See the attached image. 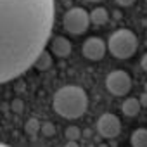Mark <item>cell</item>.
<instances>
[{"label": "cell", "mask_w": 147, "mask_h": 147, "mask_svg": "<svg viewBox=\"0 0 147 147\" xmlns=\"http://www.w3.org/2000/svg\"><path fill=\"white\" fill-rule=\"evenodd\" d=\"M54 12V0H0V83L26 73L45 50Z\"/></svg>", "instance_id": "1"}, {"label": "cell", "mask_w": 147, "mask_h": 147, "mask_svg": "<svg viewBox=\"0 0 147 147\" xmlns=\"http://www.w3.org/2000/svg\"><path fill=\"white\" fill-rule=\"evenodd\" d=\"M52 107L59 116L66 119H78L87 113L88 95L78 85H66L54 94Z\"/></svg>", "instance_id": "2"}, {"label": "cell", "mask_w": 147, "mask_h": 147, "mask_svg": "<svg viewBox=\"0 0 147 147\" xmlns=\"http://www.w3.org/2000/svg\"><path fill=\"white\" fill-rule=\"evenodd\" d=\"M106 47L109 49L111 55H114L116 59H130L137 52L138 38L131 30L121 28V30H116L109 36Z\"/></svg>", "instance_id": "3"}, {"label": "cell", "mask_w": 147, "mask_h": 147, "mask_svg": "<svg viewBox=\"0 0 147 147\" xmlns=\"http://www.w3.org/2000/svg\"><path fill=\"white\" fill-rule=\"evenodd\" d=\"M88 24H90V18L83 7H73L62 18V26L71 35H83L88 30Z\"/></svg>", "instance_id": "4"}, {"label": "cell", "mask_w": 147, "mask_h": 147, "mask_svg": "<svg viewBox=\"0 0 147 147\" xmlns=\"http://www.w3.org/2000/svg\"><path fill=\"white\" fill-rule=\"evenodd\" d=\"M106 88L114 97H123L131 90V78L126 71L116 69L106 76Z\"/></svg>", "instance_id": "5"}, {"label": "cell", "mask_w": 147, "mask_h": 147, "mask_svg": "<svg viewBox=\"0 0 147 147\" xmlns=\"http://www.w3.org/2000/svg\"><path fill=\"white\" fill-rule=\"evenodd\" d=\"M97 131L104 137V138H114L119 135L121 131V121L116 114L113 113H104L99 119H97Z\"/></svg>", "instance_id": "6"}, {"label": "cell", "mask_w": 147, "mask_h": 147, "mask_svg": "<svg viewBox=\"0 0 147 147\" xmlns=\"http://www.w3.org/2000/svg\"><path fill=\"white\" fill-rule=\"evenodd\" d=\"M106 50H107V47H106L104 40L99 38V36H90V38H87L85 43H83V47H82V54H83L88 61H100V59L106 55Z\"/></svg>", "instance_id": "7"}, {"label": "cell", "mask_w": 147, "mask_h": 147, "mask_svg": "<svg viewBox=\"0 0 147 147\" xmlns=\"http://www.w3.org/2000/svg\"><path fill=\"white\" fill-rule=\"evenodd\" d=\"M71 49H73L71 47V42L67 38H64V36H55L50 42V50L57 57H67L71 54Z\"/></svg>", "instance_id": "8"}, {"label": "cell", "mask_w": 147, "mask_h": 147, "mask_svg": "<svg viewBox=\"0 0 147 147\" xmlns=\"http://www.w3.org/2000/svg\"><path fill=\"white\" fill-rule=\"evenodd\" d=\"M121 111L125 116L128 118H135L138 113H140V102L137 97H128L123 104H121Z\"/></svg>", "instance_id": "9"}, {"label": "cell", "mask_w": 147, "mask_h": 147, "mask_svg": "<svg viewBox=\"0 0 147 147\" xmlns=\"http://www.w3.org/2000/svg\"><path fill=\"white\" fill-rule=\"evenodd\" d=\"M88 18H90V23H94L95 26H104L107 23V19H109V12L104 7H95L88 14Z\"/></svg>", "instance_id": "10"}, {"label": "cell", "mask_w": 147, "mask_h": 147, "mask_svg": "<svg viewBox=\"0 0 147 147\" xmlns=\"http://www.w3.org/2000/svg\"><path fill=\"white\" fill-rule=\"evenodd\" d=\"M33 66H35L38 71H47L49 67H52V55L49 54V50H42V52L36 55Z\"/></svg>", "instance_id": "11"}, {"label": "cell", "mask_w": 147, "mask_h": 147, "mask_svg": "<svg viewBox=\"0 0 147 147\" xmlns=\"http://www.w3.org/2000/svg\"><path fill=\"white\" fill-rule=\"evenodd\" d=\"M131 147H147V128H137L130 137Z\"/></svg>", "instance_id": "12"}, {"label": "cell", "mask_w": 147, "mask_h": 147, "mask_svg": "<svg viewBox=\"0 0 147 147\" xmlns=\"http://www.w3.org/2000/svg\"><path fill=\"white\" fill-rule=\"evenodd\" d=\"M40 121L38 119H35V118H31V119H28L26 121V125H24V131H26V135H30V137H35L36 133H40Z\"/></svg>", "instance_id": "13"}, {"label": "cell", "mask_w": 147, "mask_h": 147, "mask_svg": "<svg viewBox=\"0 0 147 147\" xmlns=\"http://www.w3.org/2000/svg\"><path fill=\"white\" fill-rule=\"evenodd\" d=\"M80 135H82V131L78 126H67L64 131V137L67 138V142H76L80 138Z\"/></svg>", "instance_id": "14"}, {"label": "cell", "mask_w": 147, "mask_h": 147, "mask_svg": "<svg viewBox=\"0 0 147 147\" xmlns=\"http://www.w3.org/2000/svg\"><path fill=\"white\" fill-rule=\"evenodd\" d=\"M40 133L45 135V137H54V135H55V126H54V123H50V121L42 123V125H40Z\"/></svg>", "instance_id": "15"}, {"label": "cell", "mask_w": 147, "mask_h": 147, "mask_svg": "<svg viewBox=\"0 0 147 147\" xmlns=\"http://www.w3.org/2000/svg\"><path fill=\"white\" fill-rule=\"evenodd\" d=\"M12 109H14L16 113H19V111H23V102H21L19 99H16V100L12 102Z\"/></svg>", "instance_id": "16"}, {"label": "cell", "mask_w": 147, "mask_h": 147, "mask_svg": "<svg viewBox=\"0 0 147 147\" xmlns=\"http://www.w3.org/2000/svg\"><path fill=\"white\" fill-rule=\"evenodd\" d=\"M116 2L121 5V7H131L135 4V0H116Z\"/></svg>", "instance_id": "17"}, {"label": "cell", "mask_w": 147, "mask_h": 147, "mask_svg": "<svg viewBox=\"0 0 147 147\" xmlns=\"http://www.w3.org/2000/svg\"><path fill=\"white\" fill-rule=\"evenodd\" d=\"M138 102H140V107H147V92H144V94L140 95Z\"/></svg>", "instance_id": "18"}, {"label": "cell", "mask_w": 147, "mask_h": 147, "mask_svg": "<svg viewBox=\"0 0 147 147\" xmlns=\"http://www.w3.org/2000/svg\"><path fill=\"white\" fill-rule=\"evenodd\" d=\"M140 66H142V69L147 73V52L142 55V59H140Z\"/></svg>", "instance_id": "19"}, {"label": "cell", "mask_w": 147, "mask_h": 147, "mask_svg": "<svg viewBox=\"0 0 147 147\" xmlns=\"http://www.w3.org/2000/svg\"><path fill=\"white\" fill-rule=\"evenodd\" d=\"M64 147H78V144H76V142H66Z\"/></svg>", "instance_id": "20"}, {"label": "cell", "mask_w": 147, "mask_h": 147, "mask_svg": "<svg viewBox=\"0 0 147 147\" xmlns=\"http://www.w3.org/2000/svg\"><path fill=\"white\" fill-rule=\"evenodd\" d=\"M0 147H9V145H5V144H2V142H0Z\"/></svg>", "instance_id": "21"}, {"label": "cell", "mask_w": 147, "mask_h": 147, "mask_svg": "<svg viewBox=\"0 0 147 147\" xmlns=\"http://www.w3.org/2000/svg\"><path fill=\"white\" fill-rule=\"evenodd\" d=\"M88 2H102V0H88Z\"/></svg>", "instance_id": "22"}, {"label": "cell", "mask_w": 147, "mask_h": 147, "mask_svg": "<svg viewBox=\"0 0 147 147\" xmlns=\"http://www.w3.org/2000/svg\"><path fill=\"white\" fill-rule=\"evenodd\" d=\"M145 2H147V0H145Z\"/></svg>", "instance_id": "23"}]
</instances>
